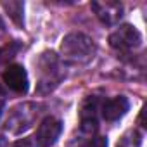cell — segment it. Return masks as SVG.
Here are the masks:
<instances>
[{
  "label": "cell",
  "instance_id": "1",
  "mask_svg": "<svg viewBox=\"0 0 147 147\" xmlns=\"http://www.w3.org/2000/svg\"><path fill=\"white\" fill-rule=\"evenodd\" d=\"M97 47L83 33H69L61 42V59L66 64H87L94 59Z\"/></svg>",
  "mask_w": 147,
  "mask_h": 147
},
{
  "label": "cell",
  "instance_id": "2",
  "mask_svg": "<svg viewBox=\"0 0 147 147\" xmlns=\"http://www.w3.org/2000/svg\"><path fill=\"white\" fill-rule=\"evenodd\" d=\"M38 67V83H36V92L40 95H47L54 92L59 83L64 78V71L61 59L54 52H43L40 59L36 61Z\"/></svg>",
  "mask_w": 147,
  "mask_h": 147
},
{
  "label": "cell",
  "instance_id": "3",
  "mask_svg": "<svg viewBox=\"0 0 147 147\" xmlns=\"http://www.w3.org/2000/svg\"><path fill=\"white\" fill-rule=\"evenodd\" d=\"M40 114V106L35 102H23L18 104L7 116L5 119V131L11 135H21L28 128L33 126Z\"/></svg>",
  "mask_w": 147,
  "mask_h": 147
},
{
  "label": "cell",
  "instance_id": "4",
  "mask_svg": "<svg viewBox=\"0 0 147 147\" xmlns=\"http://www.w3.org/2000/svg\"><path fill=\"white\" fill-rule=\"evenodd\" d=\"M109 45L118 52H130L142 45V35L135 26L121 24L109 35Z\"/></svg>",
  "mask_w": 147,
  "mask_h": 147
},
{
  "label": "cell",
  "instance_id": "5",
  "mask_svg": "<svg viewBox=\"0 0 147 147\" xmlns=\"http://www.w3.org/2000/svg\"><path fill=\"white\" fill-rule=\"evenodd\" d=\"M61 131H62V121L54 116H47L36 128L35 142L38 147H52L61 137Z\"/></svg>",
  "mask_w": 147,
  "mask_h": 147
},
{
  "label": "cell",
  "instance_id": "6",
  "mask_svg": "<svg viewBox=\"0 0 147 147\" xmlns=\"http://www.w3.org/2000/svg\"><path fill=\"white\" fill-rule=\"evenodd\" d=\"M97 19L106 26H114L123 16V5L114 0H95L90 4Z\"/></svg>",
  "mask_w": 147,
  "mask_h": 147
},
{
  "label": "cell",
  "instance_id": "7",
  "mask_svg": "<svg viewBox=\"0 0 147 147\" xmlns=\"http://www.w3.org/2000/svg\"><path fill=\"white\" fill-rule=\"evenodd\" d=\"M4 82L5 85L16 92V94H26L28 92V87H30V82H28V73L26 69L21 66V64H11L5 67L4 71Z\"/></svg>",
  "mask_w": 147,
  "mask_h": 147
},
{
  "label": "cell",
  "instance_id": "8",
  "mask_svg": "<svg viewBox=\"0 0 147 147\" xmlns=\"http://www.w3.org/2000/svg\"><path fill=\"white\" fill-rule=\"evenodd\" d=\"M130 109V102L125 95H118V97H113V99H107L102 102V107H100V113L104 116V119L107 121H116L119 118H123L126 114V111Z\"/></svg>",
  "mask_w": 147,
  "mask_h": 147
},
{
  "label": "cell",
  "instance_id": "9",
  "mask_svg": "<svg viewBox=\"0 0 147 147\" xmlns=\"http://www.w3.org/2000/svg\"><path fill=\"white\" fill-rule=\"evenodd\" d=\"M102 99L97 95H88L80 107V121L82 125H97V116L102 107Z\"/></svg>",
  "mask_w": 147,
  "mask_h": 147
},
{
  "label": "cell",
  "instance_id": "10",
  "mask_svg": "<svg viewBox=\"0 0 147 147\" xmlns=\"http://www.w3.org/2000/svg\"><path fill=\"white\" fill-rule=\"evenodd\" d=\"M2 7L7 11L9 18L19 26L23 28L24 26V18H23V12H24V4L23 2H18V0H12V2H2Z\"/></svg>",
  "mask_w": 147,
  "mask_h": 147
},
{
  "label": "cell",
  "instance_id": "11",
  "mask_svg": "<svg viewBox=\"0 0 147 147\" xmlns=\"http://www.w3.org/2000/svg\"><path fill=\"white\" fill-rule=\"evenodd\" d=\"M19 50H21V43L16 42V40L5 43L4 47H0V66H7V64L18 55Z\"/></svg>",
  "mask_w": 147,
  "mask_h": 147
},
{
  "label": "cell",
  "instance_id": "12",
  "mask_svg": "<svg viewBox=\"0 0 147 147\" xmlns=\"http://www.w3.org/2000/svg\"><path fill=\"white\" fill-rule=\"evenodd\" d=\"M142 135L137 130H128L118 142V147H140Z\"/></svg>",
  "mask_w": 147,
  "mask_h": 147
},
{
  "label": "cell",
  "instance_id": "13",
  "mask_svg": "<svg viewBox=\"0 0 147 147\" xmlns=\"http://www.w3.org/2000/svg\"><path fill=\"white\" fill-rule=\"evenodd\" d=\"M85 147H107V138L100 135H94L92 138H88Z\"/></svg>",
  "mask_w": 147,
  "mask_h": 147
},
{
  "label": "cell",
  "instance_id": "14",
  "mask_svg": "<svg viewBox=\"0 0 147 147\" xmlns=\"http://www.w3.org/2000/svg\"><path fill=\"white\" fill-rule=\"evenodd\" d=\"M11 147H38V145H36L35 138H19V140H16Z\"/></svg>",
  "mask_w": 147,
  "mask_h": 147
},
{
  "label": "cell",
  "instance_id": "15",
  "mask_svg": "<svg viewBox=\"0 0 147 147\" xmlns=\"http://www.w3.org/2000/svg\"><path fill=\"white\" fill-rule=\"evenodd\" d=\"M0 147H7V142H5L4 137H0Z\"/></svg>",
  "mask_w": 147,
  "mask_h": 147
},
{
  "label": "cell",
  "instance_id": "16",
  "mask_svg": "<svg viewBox=\"0 0 147 147\" xmlns=\"http://www.w3.org/2000/svg\"><path fill=\"white\" fill-rule=\"evenodd\" d=\"M4 31H5V28H4V23H2V19H0V36L4 35Z\"/></svg>",
  "mask_w": 147,
  "mask_h": 147
},
{
  "label": "cell",
  "instance_id": "17",
  "mask_svg": "<svg viewBox=\"0 0 147 147\" xmlns=\"http://www.w3.org/2000/svg\"><path fill=\"white\" fill-rule=\"evenodd\" d=\"M0 95H4V88L2 87H0Z\"/></svg>",
  "mask_w": 147,
  "mask_h": 147
}]
</instances>
